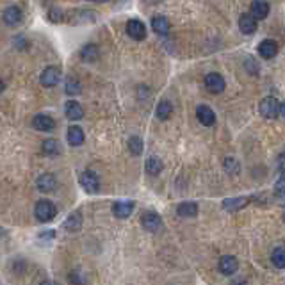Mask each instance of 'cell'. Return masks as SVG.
<instances>
[{"mask_svg":"<svg viewBox=\"0 0 285 285\" xmlns=\"http://www.w3.org/2000/svg\"><path fill=\"white\" fill-rule=\"evenodd\" d=\"M271 260H273V264L278 267V269H283L285 267V250H283V246L274 248L273 255H271Z\"/></svg>","mask_w":285,"mask_h":285,"instance_id":"83f0119b","label":"cell"},{"mask_svg":"<svg viewBox=\"0 0 285 285\" xmlns=\"http://www.w3.org/2000/svg\"><path fill=\"white\" fill-rule=\"evenodd\" d=\"M64 114H66L68 120L78 121V120H82L84 118V109L78 102L70 100V102H66V106H64Z\"/></svg>","mask_w":285,"mask_h":285,"instance_id":"5bb4252c","label":"cell"},{"mask_svg":"<svg viewBox=\"0 0 285 285\" xmlns=\"http://www.w3.org/2000/svg\"><path fill=\"white\" fill-rule=\"evenodd\" d=\"M84 132L80 127H70L68 129V143H70L71 146H80L84 143Z\"/></svg>","mask_w":285,"mask_h":285,"instance_id":"603a6c76","label":"cell"},{"mask_svg":"<svg viewBox=\"0 0 285 285\" xmlns=\"http://www.w3.org/2000/svg\"><path fill=\"white\" fill-rule=\"evenodd\" d=\"M218 267H219V271H221V274H225V276H232V274L237 273L239 260L234 257V255H225V257L219 258Z\"/></svg>","mask_w":285,"mask_h":285,"instance_id":"8992f818","label":"cell"},{"mask_svg":"<svg viewBox=\"0 0 285 285\" xmlns=\"http://www.w3.org/2000/svg\"><path fill=\"white\" fill-rule=\"evenodd\" d=\"M239 29H241L242 34H253L257 31V20L251 15H248V13H244L239 18Z\"/></svg>","mask_w":285,"mask_h":285,"instance_id":"d6986e66","label":"cell"},{"mask_svg":"<svg viewBox=\"0 0 285 285\" xmlns=\"http://www.w3.org/2000/svg\"><path fill=\"white\" fill-rule=\"evenodd\" d=\"M205 87H207L211 93L219 94L225 91L227 82H225V78H223L219 73H209L207 77H205Z\"/></svg>","mask_w":285,"mask_h":285,"instance_id":"52a82bcc","label":"cell"},{"mask_svg":"<svg viewBox=\"0 0 285 285\" xmlns=\"http://www.w3.org/2000/svg\"><path fill=\"white\" fill-rule=\"evenodd\" d=\"M66 22L70 25H84V24H93L97 20V13L91 9H73L66 16Z\"/></svg>","mask_w":285,"mask_h":285,"instance_id":"7a4b0ae2","label":"cell"},{"mask_svg":"<svg viewBox=\"0 0 285 285\" xmlns=\"http://www.w3.org/2000/svg\"><path fill=\"white\" fill-rule=\"evenodd\" d=\"M269 15V2L267 0H253L251 2V16L255 20H264Z\"/></svg>","mask_w":285,"mask_h":285,"instance_id":"2e32d148","label":"cell"},{"mask_svg":"<svg viewBox=\"0 0 285 285\" xmlns=\"http://www.w3.org/2000/svg\"><path fill=\"white\" fill-rule=\"evenodd\" d=\"M48 20H50L52 24H59V22H63L64 20V15H63V11L59 8H52V9H48Z\"/></svg>","mask_w":285,"mask_h":285,"instance_id":"4dcf8cb0","label":"cell"},{"mask_svg":"<svg viewBox=\"0 0 285 285\" xmlns=\"http://www.w3.org/2000/svg\"><path fill=\"white\" fill-rule=\"evenodd\" d=\"M32 127L39 132H50L55 129V121L48 114H36L34 120H32Z\"/></svg>","mask_w":285,"mask_h":285,"instance_id":"8fae6325","label":"cell"},{"mask_svg":"<svg viewBox=\"0 0 285 285\" xmlns=\"http://www.w3.org/2000/svg\"><path fill=\"white\" fill-rule=\"evenodd\" d=\"M89 2H109V0H89Z\"/></svg>","mask_w":285,"mask_h":285,"instance_id":"d590c367","label":"cell"},{"mask_svg":"<svg viewBox=\"0 0 285 285\" xmlns=\"http://www.w3.org/2000/svg\"><path fill=\"white\" fill-rule=\"evenodd\" d=\"M127 34L130 36L136 41H141V39L146 38V27L141 20H129L127 22Z\"/></svg>","mask_w":285,"mask_h":285,"instance_id":"30bf717a","label":"cell"},{"mask_svg":"<svg viewBox=\"0 0 285 285\" xmlns=\"http://www.w3.org/2000/svg\"><path fill=\"white\" fill-rule=\"evenodd\" d=\"M160 171H162V160H160L159 157H150V159L146 160V173L155 176L159 175Z\"/></svg>","mask_w":285,"mask_h":285,"instance_id":"4316f807","label":"cell"},{"mask_svg":"<svg viewBox=\"0 0 285 285\" xmlns=\"http://www.w3.org/2000/svg\"><path fill=\"white\" fill-rule=\"evenodd\" d=\"M43 153H47V155H57V153H61V143L57 139L43 141Z\"/></svg>","mask_w":285,"mask_h":285,"instance_id":"f1b7e54d","label":"cell"},{"mask_svg":"<svg viewBox=\"0 0 285 285\" xmlns=\"http://www.w3.org/2000/svg\"><path fill=\"white\" fill-rule=\"evenodd\" d=\"M2 91H4V82L0 80V93H2Z\"/></svg>","mask_w":285,"mask_h":285,"instance_id":"e575fe53","label":"cell"},{"mask_svg":"<svg viewBox=\"0 0 285 285\" xmlns=\"http://www.w3.org/2000/svg\"><path fill=\"white\" fill-rule=\"evenodd\" d=\"M34 214L38 218V221L41 223H48L55 218V207L54 203L48 202V200H39L36 203V209H34Z\"/></svg>","mask_w":285,"mask_h":285,"instance_id":"3957f363","label":"cell"},{"mask_svg":"<svg viewBox=\"0 0 285 285\" xmlns=\"http://www.w3.org/2000/svg\"><path fill=\"white\" fill-rule=\"evenodd\" d=\"M258 111L264 118L267 120H274L278 118L281 113H283V106L280 104V100L274 97H266L264 100L260 102V106H258Z\"/></svg>","mask_w":285,"mask_h":285,"instance_id":"6da1fadb","label":"cell"},{"mask_svg":"<svg viewBox=\"0 0 285 285\" xmlns=\"http://www.w3.org/2000/svg\"><path fill=\"white\" fill-rule=\"evenodd\" d=\"M78 182H80V185L84 187V191L91 193V195L98 193V189H100V180H98L97 173H93V171L80 173V176H78Z\"/></svg>","mask_w":285,"mask_h":285,"instance_id":"277c9868","label":"cell"},{"mask_svg":"<svg viewBox=\"0 0 285 285\" xmlns=\"http://www.w3.org/2000/svg\"><path fill=\"white\" fill-rule=\"evenodd\" d=\"M152 29L159 36H168L169 34V20L162 15H157L152 18Z\"/></svg>","mask_w":285,"mask_h":285,"instance_id":"ffe728a7","label":"cell"},{"mask_svg":"<svg viewBox=\"0 0 285 285\" xmlns=\"http://www.w3.org/2000/svg\"><path fill=\"white\" fill-rule=\"evenodd\" d=\"M129 150H130V153H134V155H141V153H143V141H141V137H137V136L130 137Z\"/></svg>","mask_w":285,"mask_h":285,"instance_id":"f546056e","label":"cell"},{"mask_svg":"<svg viewBox=\"0 0 285 285\" xmlns=\"http://www.w3.org/2000/svg\"><path fill=\"white\" fill-rule=\"evenodd\" d=\"M276 195L280 196V198H283V176H280V180H278V184H276Z\"/></svg>","mask_w":285,"mask_h":285,"instance_id":"d6a6232c","label":"cell"},{"mask_svg":"<svg viewBox=\"0 0 285 285\" xmlns=\"http://www.w3.org/2000/svg\"><path fill=\"white\" fill-rule=\"evenodd\" d=\"M225 169H227L228 173H239L237 160H235V159H227V160H225Z\"/></svg>","mask_w":285,"mask_h":285,"instance_id":"1f68e13d","label":"cell"},{"mask_svg":"<svg viewBox=\"0 0 285 285\" xmlns=\"http://www.w3.org/2000/svg\"><path fill=\"white\" fill-rule=\"evenodd\" d=\"M36 185H38V189L41 193H52L55 187H57V180H55V176L50 175V173H45V175L38 176Z\"/></svg>","mask_w":285,"mask_h":285,"instance_id":"9a60e30c","label":"cell"},{"mask_svg":"<svg viewBox=\"0 0 285 285\" xmlns=\"http://www.w3.org/2000/svg\"><path fill=\"white\" fill-rule=\"evenodd\" d=\"M176 214L180 218H196L198 216V205L195 202H184L180 203L178 209H176Z\"/></svg>","mask_w":285,"mask_h":285,"instance_id":"7402d4cb","label":"cell"},{"mask_svg":"<svg viewBox=\"0 0 285 285\" xmlns=\"http://www.w3.org/2000/svg\"><path fill=\"white\" fill-rule=\"evenodd\" d=\"M141 225L145 227V230L157 232L160 227H162V219H160V216L157 214V212L148 211V212H145V214L141 216Z\"/></svg>","mask_w":285,"mask_h":285,"instance_id":"9c48e42d","label":"cell"},{"mask_svg":"<svg viewBox=\"0 0 285 285\" xmlns=\"http://www.w3.org/2000/svg\"><path fill=\"white\" fill-rule=\"evenodd\" d=\"M98 55H100V50H98V47L94 43H87L80 48V57H82L84 63H94Z\"/></svg>","mask_w":285,"mask_h":285,"instance_id":"44dd1931","label":"cell"},{"mask_svg":"<svg viewBox=\"0 0 285 285\" xmlns=\"http://www.w3.org/2000/svg\"><path fill=\"white\" fill-rule=\"evenodd\" d=\"M251 198H248V196H237V198H230V200H225L223 202V209L228 212H235V211H241V209H244L250 203Z\"/></svg>","mask_w":285,"mask_h":285,"instance_id":"e0dca14e","label":"cell"},{"mask_svg":"<svg viewBox=\"0 0 285 285\" xmlns=\"http://www.w3.org/2000/svg\"><path fill=\"white\" fill-rule=\"evenodd\" d=\"M41 285H57V283H55V281H50V280H47V281H43V283H41Z\"/></svg>","mask_w":285,"mask_h":285,"instance_id":"836d02e7","label":"cell"},{"mask_svg":"<svg viewBox=\"0 0 285 285\" xmlns=\"http://www.w3.org/2000/svg\"><path fill=\"white\" fill-rule=\"evenodd\" d=\"M2 20H4V24L9 25V27H16V25L22 24L24 13H22L20 8H16V6H9V8L2 13Z\"/></svg>","mask_w":285,"mask_h":285,"instance_id":"ba28073f","label":"cell"},{"mask_svg":"<svg viewBox=\"0 0 285 285\" xmlns=\"http://www.w3.org/2000/svg\"><path fill=\"white\" fill-rule=\"evenodd\" d=\"M134 207H136V203L134 202H114L113 203V214L120 219H125L134 212Z\"/></svg>","mask_w":285,"mask_h":285,"instance_id":"4fadbf2b","label":"cell"},{"mask_svg":"<svg viewBox=\"0 0 285 285\" xmlns=\"http://www.w3.org/2000/svg\"><path fill=\"white\" fill-rule=\"evenodd\" d=\"M64 91H66V94H70V97H77V94L82 93V84H80V80H78V78L70 77L66 80Z\"/></svg>","mask_w":285,"mask_h":285,"instance_id":"cb8c5ba5","label":"cell"},{"mask_svg":"<svg viewBox=\"0 0 285 285\" xmlns=\"http://www.w3.org/2000/svg\"><path fill=\"white\" fill-rule=\"evenodd\" d=\"M196 118L203 127H212L216 123V114L209 106H198L196 107Z\"/></svg>","mask_w":285,"mask_h":285,"instance_id":"7c38bea8","label":"cell"},{"mask_svg":"<svg viewBox=\"0 0 285 285\" xmlns=\"http://www.w3.org/2000/svg\"><path fill=\"white\" fill-rule=\"evenodd\" d=\"M258 54L264 59H273L278 54V43L274 39H264L260 45H258Z\"/></svg>","mask_w":285,"mask_h":285,"instance_id":"ac0fdd59","label":"cell"},{"mask_svg":"<svg viewBox=\"0 0 285 285\" xmlns=\"http://www.w3.org/2000/svg\"><path fill=\"white\" fill-rule=\"evenodd\" d=\"M59 78H61V70L57 66H48L41 71V77H39V82L45 87H54L57 86Z\"/></svg>","mask_w":285,"mask_h":285,"instance_id":"5b68a950","label":"cell"},{"mask_svg":"<svg viewBox=\"0 0 285 285\" xmlns=\"http://www.w3.org/2000/svg\"><path fill=\"white\" fill-rule=\"evenodd\" d=\"M80 212H73V214H70V218L66 219V223H64V228L70 232H77L78 228H80V225H82V218H80Z\"/></svg>","mask_w":285,"mask_h":285,"instance_id":"484cf974","label":"cell"},{"mask_svg":"<svg viewBox=\"0 0 285 285\" xmlns=\"http://www.w3.org/2000/svg\"><path fill=\"white\" fill-rule=\"evenodd\" d=\"M171 113H173V107L168 100L159 102V106H157L155 109V116L159 118V120H168V118L171 116Z\"/></svg>","mask_w":285,"mask_h":285,"instance_id":"d4e9b609","label":"cell"}]
</instances>
